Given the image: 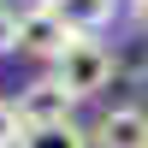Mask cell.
Listing matches in <instances>:
<instances>
[{
    "mask_svg": "<svg viewBox=\"0 0 148 148\" xmlns=\"http://www.w3.org/2000/svg\"><path fill=\"white\" fill-rule=\"evenodd\" d=\"M95 148H148V107H107L89 130Z\"/></svg>",
    "mask_w": 148,
    "mask_h": 148,
    "instance_id": "277c9868",
    "label": "cell"
},
{
    "mask_svg": "<svg viewBox=\"0 0 148 148\" xmlns=\"http://www.w3.org/2000/svg\"><path fill=\"white\" fill-rule=\"evenodd\" d=\"M71 95L59 89L53 77H36L18 89V101H12V113H18V130H42V125H71Z\"/></svg>",
    "mask_w": 148,
    "mask_h": 148,
    "instance_id": "7a4b0ae2",
    "label": "cell"
},
{
    "mask_svg": "<svg viewBox=\"0 0 148 148\" xmlns=\"http://www.w3.org/2000/svg\"><path fill=\"white\" fill-rule=\"evenodd\" d=\"M65 42H71V30L53 18V12H47V0H36V6H24V12H18V53L47 59V65H53Z\"/></svg>",
    "mask_w": 148,
    "mask_h": 148,
    "instance_id": "3957f363",
    "label": "cell"
},
{
    "mask_svg": "<svg viewBox=\"0 0 148 148\" xmlns=\"http://www.w3.org/2000/svg\"><path fill=\"white\" fill-rule=\"evenodd\" d=\"M12 47H18V12L0 6V53H12Z\"/></svg>",
    "mask_w": 148,
    "mask_h": 148,
    "instance_id": "9c48e42d",
    "label": "cell"
},
{
    "mask_svg": "<svg viewBox=\"0 0 148 148\" xmlns=\"http://www.w3.org/2000/svg\"><path fill=\"white\" fill-rule=\"evenodd\" d=\"M18 113H12V101H0V148H18Z\"/></svg>",
    "mask_w": 148,
    "mask_h": 148,
    "instance_id": "ba28073f",
    "label": "cell"
},
{
    "mask_svg": "<svg viewBox=\"0 0 148 148\" xmlns=\"http://www.w3.org/2000/svg\"><path fill=\"white\" fill-rule=\"evenodd\" d=\"M119 6H125V0H47V12H53L71 36H101V30H113Z\"/></svg>",
    "mask_w": 148,
    "mask_h": 148,
    "instance_id": "5b68a950",
    "label": "cell"
},
{
    "mask_svg": "<svg viewBox=\"0 0 148 148\" xmlns=\"http://www.w3.org/2000/svg\"><path fill=\"white\" fill-rule=\"evenodd\" d=\"M47 77H53L71 101H95V95L113 83V47L95 42V36H71V42L59 47V59H53Z\"/></svg>",
    "mask_w": 148,
    "mask_h": 148,
    "instance_id": "6da1fadb",
    "label": "cell"
},
{
    "mask_svg": "<svg viewBox=\"0 0 148 148\" xmlns=\"http://www.w3.org/2000/svg\"><path fill=\"white\" fill-rule=\"evenodd\" d=\"M136 6H142V0H136Z\"/></svg>",
    "mask_w": 148,
    "mask_h": 148,
    "instance_id": "8fae6325",
    "label": "cell"
},
{
    "mask_svg": "<svg viewBox=\"0 0 148 148\" xmlns=\"http://www.w3.org/2000/svg\"><path fill=\"white\" fill-rule=\"evenodd\" d=\"M18 148H95L89 142V130L71 119V125H42V130H24Z\"/></svg>",
    "mask_w": 148,
    "mask_h": 148,
    "instance_id": "8992f818",
    "label": "cell"
},
{
    "mask_svg": "<svg viewBox=\"0 0 148 148\" xmlns=\"http://www.w3.org/2000/svg\"><path fill=\"white\" fill-rule=\"evenodd\" d=\"M113 77H130V83H148V36L125 47V53H113Z\"/></svg>",
    "mask_w": 148,
    "mask_h": 148,
    "instance_id": "52a82bcc",
    "label": "cell"
},
{
    "mask_svg": "<svg viewBox=\"0 0 148 148\" xmlns=\"http://www.w3.org/2000/svg\"><path fill=\"white\" fill-rule=\"evenodd\" d=\"M136 18H142V36H148V0H142V6H136Z\"/></svg>",
    "mask_w": 148,
    "mask_h": 148,
    "instance_id": "30bf717a",
    "label": "cell"
}]
</instances>
